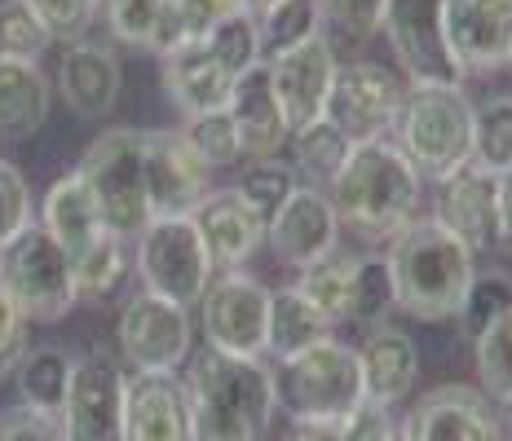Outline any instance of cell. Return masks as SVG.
<instances>
[{
	"instance_id": "22",
	"label": "cell",
	"mask_w": 512,
	"mask_h": 441,
	"mask_svg": "<svg viewBox=\"0 0 512 441\" xmlns=\"http://www.w3.org/2000/svg\"><path fill=\"white\" fill-rule=\"evenodd\" d=\"M234 84H239V75H234L204 40H190V45H177L164 53V93L186 120L190 115L230 106Z\"/></svg>"
},
{
	"instance_id": "12",
	"label": "cell",
	"mask_w": 512,
	"mask_h": 441,
	"mask_svg": "<svg viewBox=\"0 0 512 441\" xmlns=\"http://www.w3.org/2000/svg\"><path fill=\"white\" fill-rule=\"evenodd\" d=\"M455 75H490L512 62V0H442Z\"/></svg>"
},
{
	"instance_id": "27",
	"label": "cell",
	"mask_w": 512,
	"mask_h": 441,
	"mask_svg": "<svg viewBox=\"0 0 512 441\" xmlns=\"http://www.w3.org/2000/svg\"><path fill=\"white\" fill-rule=\"evenodd\" d=\"M40 225L62 243L67 256H80L98 234H106L102 217H98V203H93L80 172H67V177H58L49 186L45 208H40Z\"/></svg>"
},
{
	"instance_id": "4",
	"label": "cell",
	"mask_w": 512,
	"mask_h": 441,
	"mask_svg": "<svg viewBox=\"0 0 512 441\" xmlns=\"http://www.w3.org/2000/svg\"><path fill=\"white\" fill-rule=\"evenodd\" d=\"M389 137L420 181H446L473 155V98L460 80H411Z\"/></svg>"
},
{
	"instance_id": "35",
	"label": "cell",
	"mask_w": 512,
	"mask_h": 441,
	"mask_svg": "<svg viewBox=\"0 0 512 441\" xmlns=\"http://www.w3.org/2000/svg\"><path fill=\"white\" fill-rule=\"evenodd\" d=\"M292 146H296V168H301L314 186H323V181L336 177V168L345 164V155H349V146H354V142H349V137L323 115V120L296 128Z\"/></svg>"
},
{
	"instance_id": "31",
	"label": "cell",
	"mask_w": 512,
	"mask_h": 441,
	"mask_svg": "<svg viewBox=\"0 0 512 441\" xmlns=\"http://www.w3.org/2000/svg\"><path fill=\"white\" fill-rule=\"evenodd\" d=\"M239 9H248V5H243V0H164V23H159L151 53L164 58L168 49L204 40L212 27H221L230 14H239Z\"/></svg>"
},
{
	"instance_id": "28",
	"label": "cell",
	"mask_w": 512,
	"mask_h": 441,
	"mask_svg": "<svg viewBox=\"0 0 512 441\" xmlns=\"http://www.w3.org/2000/svg\"><path fill=\"white\" fill-rule=\"evenodd\" d=\"M354 274H358V256L332 247L327 256H318L314 265L301 270V296L318 309L327 322H349V309H354Z\"/></svg>"
},
{
	"instance_id": "34",
	"label": "cell",
	"mask_w": 512,
	"mask_h": 441,
	"mask_svg": "<svg viewBox=\"0 0 512 441\" xmlns=\"http://www.w3.org/2000/svg\"><path fill=\"white\" fill-rule=\"evenodd\" d=\"M128 274V252L124 239L115 234H98L80 256H71V278H76L80 300H106Z\"/></svg>"
},
{
	"instance_id": "55",
	"label": "cell",
	"mask_w": 512,
	"mask_h": 441,
	"mask_svg": "<svg viewBox=\"0 0 512 441\" xmlns=\"http://www.w3.org/2000/svg\"><path fill=\"white\" fill-rule=\"evenodd\" d=\"M508 67H512V62H508Z\"/></svg>"
},
{
	"instance_id": "14",
	"label": "cell",
	"mask_w": 512,
	"mask_h": 441,
	"mask_svg": "<svg viewBox=\"0 0 512 441\" xmlns=\"http://www.w3.org/2000/svg\"><path fill=\"white\" fill-rule=\"evenodd\" d=\"M120 353L133 371H177L190 353L186 305L142 287L120 314Z\"/></svg>"
},
{
	"instance_id": "30",
	"label": "cell",
	"mask_w": 512,
	"mask_h": 441,
	"mask_svg": "<svg viewBox=\"0 0 512 441\" xmlns=\"http://www.w3.org/2000/svg\"><path fill=\"white\" fill-rule=\"evenodd\" d=\"M14 380H18V397L23 406H36V411H53L58 415L62 397H67V380H71V358L62 349H23L14 367Z\"/></svg>"
},
{
	"instance_id": "46",
	"label": "cell",
	"mask_w": 512,
	"mask_h": 441,
	"mask_svg": "<svg viewBox=\"0 0 512 441\" xmlns=\"http://www.w3.org/2000/svg\"><path fill=\"white\" fill-rule=\"evenodd\" d=\"M27 5L45 18L53 40H80L89 31L93 14L102 9V0H27Z\"/></svg>"
},
{
	"instance_id": "48",
	"label": "cell",
	"mask_w": 512,
	"mask_h": 441,
	"mask_svg": "<svg viewBox=\"0 0 512 441\" xmlns=\"http://www.w3.org/2000/svg\"><path fill=\"white\" fill-rule=\"evenodd\" d=\"M402 428L393 424L389 406H376V402H362L354 415L340 419V437L345 441H398Z\"/></svg>"
},
{
	"instance_id": "3",
	"label": "cell",
	"mask_w": 512,
	"mask_h": 441,
	"mask_svg": "<svg viewBox=\"0 0 512 441\" xmlns=\"http://www.w3.org/2000/svg\"><path fill=\"white\" fill-rule=\"evenodd\" d=\"M195 441H261L274 415V371L261 358L204 349L190 362Z\"/></svg>"
},
{
	"instance_id": "15",
	"label": "cell",
	"mask_w": 512,
	"mask_h": 441,
	"mask_svg": "<svg viewBox=\"0 0 512 441\" xmlns=\"http://www.w3.org/2000/svg\"><path fill=\"white\" fill-rule=\"evenodd\" d=\"M142 172H146V203L155 217H190L199 199L208 195L212 168L190 150L181 128H155L142 137Z\"/></svg>"
},
{
	"instance_id": "37",
	"label": "cell",
	"mask_w": 512,
	"mask_h": 441,
	"mask_svg": "<svg viewBox=\"0 0 512 441\" xmlns=\"http://www.w3.org/2000/svg\"><path fill=\"white\" fill-rule=\"evenodd\" d=\"M512 309V278L504 270H482L473 274V283H468V292L460 300V331L464 340H477L482 331L495 322L499 314H508Z\"/></svg>"
},
{
	"instance_id": "40",
	"label": "cell",
	"mask_w": 512,
	"mask_h": 441,
	"mask_svg": "<svg viewBox=\"0 0 512 441\" xmlns=\"http://www.w3.org/2000/svg\"><path fill=\"white\" fill-rule=\"evenodd\" d=\"M204 45L217 53L234 75H248L252 67H261V36H256L252 9H239V14H230L221 27H212L204 36Z\"/></svg>"
},
{
	"instance_id": "29",
	"label": "cell",
	"mask_w": 512,
	"mask_h": 441,
	"mask_svg": "<svg viewBox=\"0 0 512 441\" xmlns=\"http://www.w3.org/2000/svg\"><path fill=\"white\" fill-rule=\"evenodd\" d=\"M332 336V322L318 314L301 296V287H279L270 292V331H265V353L287 358V353L305 349V344Z\"/></svg>"
},
{
	"instance_id": "41",
	"label": "cell",
	"mask_w": 512,
	"mask_h": 441,
	"mask_svg": "<svg viewBox=\"0 0 512 441\" xmlns=\"http://www.w3.org/2000/svg\"><path fill=\"white\" fill-rule=\"evenodd\" d=\"M389 309H398V305H393V283H389L384 256H358L349 322H358V327H380V322L389 318Z\"/></svg>"
},
{
	"instance_id": "17",
	"label": "cell",
	"mask_w": 512,
	"mask_h": 441,
	"mask_svg": "<svg viewBox=\"0 0 512 441\" xmlns=\"http://www.w3.org/2000/svg\"><path fill=\"white\" fill-rule=\"evenodd\" d=\"M407 441H504V424H499L495 406L486 393L473 384H442V389L424 393L411 406L407 424H402Z\"/></svg>"
},
{
	"instance_id": "7",
	"label": "cell",
	"mask_w": 512,
	"mask_h": 441,
	"mask_svg": "<svg viewBox=\"0 0 512 441\" xmlns=\"http://www.w3.org/2000/svg\"><path fill=\"white\" fill-rule=\"evenodd\" d=\"M0 292L23 309L27 322H58L76 305L71 256L45 225L31 221L9 243H0Z\"/></svg>"
},
{
	"instance_id": "33",
	"label": "cell",
	"mask_w": 512,
	"mask_h": 441,
	"mask_svg": "<svg viewBox=\"0 0 512 441\" xmlns=\"http://www.w3.org/2000/svg\"><path fill=\"white\" fill-rule=\"evenodd\" d=\"M468 164L499 177L512 168V98L499 93L482 106H473V155Z\"/></svg>"
},
{
	"instance_id": "52",
	"label": "cell",
	"mask_w": 512,
	"mask_h": 441,
	"mask_svg": "<svg viewBox=\"0 0 512 441\" xmlns=\"http://www.w3.org/2000/svg\"><path fill=\"white\" fill-rule=\"evenodd\" d=\"M504 424H508V437H512V397H504Z\"/></svg>"
},
{
	"instance_id": "53",
	"label": "cell",
	"mask_w": 512,
	"mask_h": 441,
	"mask_svg": "<svg viewBox=\"0 0 512 441\" xmlns=\"http://www.w3.org/2000/svg\"><path fill=\"white\" fill-rule=\"evenodd\" d=\"M243 5H248L252 14H261V9H265V5H274V0H243Z\"/></svg>"
},
{
	"instance_id": "47",
	"label": "cell",
	"mask_w": 512,
	"mask_h": 441,
	"mask_svg": "<svg viewBox=\"0 0 512 441\" xmlns=\"http://www.w3.org/2000/svg\"><path fill=\"white\" fill-rule=\"evenodd\" d=\"M0 441H67L62 424L53 411H36V406H18L0 419Z\"/></svg>"
},
{
	"instance_id": "32",
	"label": "cell",
	"mask_w": 512,
	"mask_h": 441,
	"mask_svg": "<svg viewBox=\"0 0 512 441\" xmlns=\"http://www.w3.org/2000/svg\"><path fill=\"white\" fill-rule=\"evenodd\" d=\"M314 31H323V14L318 0H274L256 14V36H261V62L279 58V53L296 49Z\"/></svg>"
},
{
	"instance_id": "20",
	"label": "cell",
	"mask_w": 512,
	"mask_h": 441,
	"mask_svg": "<svg viewBox=\"0 0 512 441\" xmlns=\"http://www.w3.org/2000/svg\"><path fill=\"white\" fill-rule=\"evenodd\" d=\"M199 239H204L212 270H239L248 256H256V247L265 243V212L252 208L239 195V186L230 190H208L199 199V208L190 212Z\"/></svg>"
},
{
	"instance_id": "42",
	"label": "cell",
	"mask_w": 512,
	"mask_h": 441,
	"mask_svg": "<svg viewBox=\"0 0 512 441\" xmlns=\"http://www.w3.org/2000/svg\"><path fill=\"white\" fill-rule=\"evenodd\" d=\"M106 5V27L120 45L133 49H155L159 23H164V0H102Z\"/></svg>"
},
{
	"instance_id": "9",
	"label": "cell",
	"mask_w": 512,
	"mask_h": 441,
	"mask_svg": "<svg viewBox=\"0 0 512 441\" xmlns=\"http://www.w3.org/2000/svg\"><path fill=\"white\" fill-rule=\"evenodd\" d=\"M124 380L120 362L106 349L71 358L67 397L58 406V424L67 441H124Z\"/></svg>"
},
{
	"instance_id": "10",
	"label": "cell",
	"mask_w": 512,
	"mask_h": 441,
	"mask_svg": "<svg viewBox=\"0 0 512 441\" xmlns=\"http://www.w3.org/2000/svg\"><path fill=\"white\" fill-rule=\"evenodd\" d=\"M199 314H204V340L208 349L239 353V358H261L265 331H270V287L256 278L226 270L212 278L199 296Z\"/></svg>"
},
{
	"instance_id": "2",
	"label": "cell",
	"mask_w": 512,
	"mask_h": 441,
	"mask_svg": "<svg viewBox=\"0 0 512 441\" xmlns=\"http://www.w3.org/2000/svg\"><path fill=\"white\" fill-rule=\"evenodd\" d=\"M389 283L393 305L420 322H446L460 314V300L473 283V252L437 217L411 221L389 239Z\"/></svg>"
},
{
	"instance_id": "23",
	"label": "cell",
	"mask_w": 512,
	"mask_h": 441,
	"mask_svg": "<svg viewBox=\"0 0 512 441\" xmlns=\"http://www.w3.org/2000/svg\"><path fill=\"white\" fill-rule=\"evenodd\" d=\"M124 89V71L106 45L93 40H71L58 62V98L80 115V120H102L115 111Z\"/></svg>"
},
{
	"instance_id": "36",
	"label": "cell",
	"mask_w": 512,
	"mask_h": 441,
	"mask_svg": "<svg viewBox=\"0 0 512 441\" xmlns=\"http://www.w3.org/2000/svg\"><path fill=\"white\" fill-rule=\"evenodd\" d=\"M473 358H477V380H482V393L504 402L512 397V309L499 314L482 336L473 340Z\"/></svg>"
},
{
	"instance_id": "49",
	"label": "cell",
	"mask_w": 512,
	"mask_h": 441,
	"mask_svg": "<svg viewBox=\"0 0 512 441\" xmlns=\"http://www.w3.org/2000/svg\"><path fill=\"white\" fill-rule=\"evenodd\" d=\"M27 349V318L5 292H0V375L14 371Z\"/></svg>"
},
{
	"instance_id": "51",
	"label": "cell",
	"mask_w": 512,
	"mask_h": 441,
	"mask_svg": "<svg viewBox=\"0 0 512 441\" xmlns=\"http://www.w3.org/2000/svg\"><path fill=\"white\" fill-rule=\"evenodd\" d=\"M287 441H345V437H340V424H292Z\"/></svg>"
},
{
	"instance_id": "11",
	"label": "cell",
	"mask_w": 512,
	"mask_h": 441,
	"mask_svg": "<svg viewBox=\"0 0 512 441\" xmlns=\"http://www.w3.org/2000/svg\"><path fill=\"white\" fill-rule=\"evenodd\" d=\"M402 106V80L380 62H340L332 93H327V120L349 142H380L393 133Z\"/></svg>"
},
{
	"instance_id": "44",
	"label": "cell",
	"mask_w": 512,
	"mask_h": 441,
	"mask_svg": "<svg viewBox=\"0 0 512 441\" xmlns=\"http://www.w3.org/2000/svg\"><path fill=\"white\" fill-rule=\"evenodd\" d=\"M389 0H318V14L327 27H336L345 40H371L384 27Z\"/></svg>"
},
{
	"instance_id": "1",
	"label": "cell",
	"mask_w": 512,
	"mask_h": 441,
	"mask_svg": "<svg viewBox=\"0 0 512 441\" xmlns=\"http://www.w3.org/2000/svg\"><path fill=\"white\" fill-rule=\"evenodd\" d=\"M327 186H332L327 199L336 208V221L367 243L402 234L420 208V172L407 164V155L389 137L349 146L345 164L336 168Z\"/></svg>"
},
{
	"instance_id": "6",
	"label": "cell",
	"mask_w": 512,
	"mask_h": 441,
	"mask_svg": "<svg viewBox=\"0 0 512 441\" xmlns=\"http://www.w3.org/2000/svg\"><path fill=\"white\" fill-rule=\"evenodd\" d=\"M142 137L137 128H111L84 150L76 172L98 203L102 230L115 239H137L151 225V203H146V172H142Z\"/></svg>"
},
{
	"instance_id": "24",
	"label": "cell",
	"mask_w": 512,
	"mask_h": 441,
	"mask_svg": "<svg viewBox=\"0 0 512 441\" xmlns=\"http://www.w3.org/2000/svg\"><path fill=\"white\" fill-rule=\"evenodd\" d=\"M362 362V389H367V402L376 406H393L411 393L415 375H420V349L402 327H367V340L358 349Z\"/></svg>"
},
{
	"instance_id": "16",
	"label": "cell",
	"mask_w": 512,
	"mask_h": 441,
	"mask_svg": "<svg viewBox=\"0 0 512 441\" xmlns=\"http://www.w3.org/2000/svg\"><path fill=\"white\" fill-rule=\"evenodd\" d=\"M340 239V221L332 199L318 186H296L279 208L265 217V243L292 270H305L318 256H327Z\"/></svg>"
},
{
	"instance_id": "18",
	"label": "cell",
	"mask_w": 512,
	"mask_h": 441,
	"mask_svg": "<svg viewBox=\"0 0 512 441\" xmlns=\"http://www.w3.org/2000/svg\"><path fill=\"white\" fill-rule=\"evenodd\" d=\"M124 441H195L190 393L177 371H133L124 380Z\"/></svg>"
},
{
	"instance_id": "50",
	"label": "cell",
	"mask_w": 512,
	"mask_h": 441,
	"mask_svg": "<svg viewBox=\"0 0 512 441\" xmlns=\"http://www.w3.org/2000/svg\"><path fill=\"white\" fill-rule=\"evenodd\" d=\"M495 203H499V243H508V247H512V168H508V172H499Z\"/></svg>"
},
{
	"instance_id": "38",
	"label": "cell",
	"mask_w": 512,
	"mask_h": 441,
	"mask_svg": "<svg viewBox=\"0 0 512 441\" xmlns=\"http://www.w3.org/2000/svg\"><path fill=\"white\" fill-rule=\"evenodd\" d=\"M181 137H186L190 150H195V155L204 159L208 168H226V164H239V159H243L239 128H234L226 106H221V111L190 115L186 128H181Z\"/></svg>"
},
{
	"instance_id": "5",
	"label": "cell",
	"mask_w": 512,
	"mask_h": 441,
	"mask_svg": "<svg viewBox=\"0 0 512 441\" xmlns=\"http://www.w3.org/2000/svg\"><path fill=\"white\" fill-rule=\"evenodd\" d=\"M274 402L292 415V424H340L367 402L358 349L340 344L336 336H323L279 358Z\"/></svg>"
},
{
	"instance_id": "39",
	"label": "cell",
	"mask_w": 512,
	"mask_h": 441,
	"mask_svg": "<svg viewBox=\"0 0 512 441\" xmlns=\"http://www.w3.org/2000/svg\"><path fill=\"white\" fill-rule=\"evenodd\" d=\"M53 45V31L27 0H0V58L36 62Z\"/></svg>"
},
{
	"instance_id": "21",
	"label": "cell",
	"mask_w": 512,
	"mask_h": 441,
	"mask_svg": "<svg viewBox=\"0 0 512 441\" xmlns=\"http://www.w3.org/2000/svg\"><path fill=\"white\" fill-rule=\"evenodd\" d=\"M442 186V199H437V221L460 239L468 252H490L499 247V203H495V186L499 177L464 164L460 172H451Z\"/></svg>"
},
{
	"instance_id": "25",
	"label": "cell",
	"mask_w": 512,
	"mask_h": 441,
	"mask_svg": "<svg viewBox=\"0 0 512 441\" xmlns=\"http://www.w3.org/2000/svg\"><path fill=\"white\" fill-rule=\"evenodd\" d=\"M226 111H230L234 128H239V146L248 159H274L287 137H292V128H287L279 102H274V93H270V80H265V62L252 67L248 75H239Z\"/></svg>"
},
{
	"instance_id": "13",
	"label": "cell",
	"mask_w": 512,
	"mask_h": 441,
	"mask_svg": "<svg viewBox=\"0 0 512 441\" xmlns=\"http://www.w3.org/2000/svg\"><path fill=\"white\" fill-rule=\"evenodd\" d=\"M336 67H340L336 45L323 31H314V36L301 40L296 49L265 62V80H270V93H274V102H279L292 133L327 115V93H332Z\"/></svg>"
},
{
	"instance_id": "45",
	"label": "cell",
	"mask_w": 512,
	"mask_h": 441,
	"mask_svg": "<svg viewBox=\"0 0 512 441\" xmlns=\"http://www.w3.org/2000/svg\"><path fill=\"white\" fill-rule=\"evenodd\" d=\"M31 225V190L18 164L0 159V243H9L18 230Z\"/></svg>"
},
{
	"instance_id": "43",
	"label": "cell",
	"mask_w": 512,
	"mask_h": 441,
	"mask_svg": "<svg viewBox=\"0 0 512 441\" xmlns=\"http://www.w3.org/2000/svg\"><path fill=\"white\" fill-rule=\"evenodd\" d=\"M292 190H296V172H292V164H279V159H256L239 181V195L248 199L252 208H261L265 217H270Z\"/></svg>"
},
{
	"instance_id": "26",
	"label": "cell",
	"mask_w": 512,
	"mask_h": 441,
	"mask_svg": "<svg viewBox=\"0 0 512 441\" xmlns=\"http://www.w3.org/2000/svg\"><path fill=\"white\" fill-rule=\"evenodd\" d=\"M49 120V80L36 62L27 58H0V137L40 133Z\"/></svg>"
},
{
	"instance_id": "8",
	"label": "cell",
	"mask_w": 512,
	"mask_h": 441,
	"mask_svg": "<svg viewBox=\"0 0 512 441\" xmlns=\"http://www.w3.org/2000/svg\"><path fill=\"white\" fill-rule=\"evenodd\" d=\"M137 274L142 287L177 305H199L212 283V256L190 217H155L137 234Z\"/></svg>"
},
{
	"instance_id": "54",
	"label": "cell",
	"mask_w": 512,
	"mask_h": 441,
	"mask_svg": "<svg viewBox=\"0 0 512 441\" xmlns=\"http://www.w3.org/2000/svg\"><path fill=\"white\" fill-rule=\"evenodd\" d=\"M398 441H407V437H402V433H398Z\"/></svg>"
},
{
	"instance_id": "19",
	"label": "cell",
	"mask_w": 512,
	"mask_h": 441,
	"mask_svg": "<svg viewBox=\"0 0 512 441\" xmlns=\"http://www.w3.org/2000/svg\"><path fill=\"white\" fill-rule=\"evenodd\" d=\"M380 31L411 80H460L446 53L442 0H389Z\"/></svg>"
}]
</instances>
